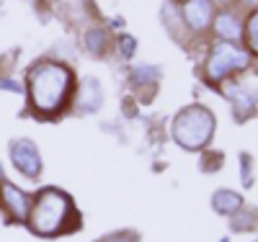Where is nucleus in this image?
<instances>
[{"instance_id": "f257e3e1", "label": "nucleus", "mask_w": 258, "mask_h": 242, "mask_svg": "<svg viewBox=\"0 0 258 242\" xmlns=\"http://www.w3.org/2000/svg\"><path fill=\"white\" fill-rule=\"evenodd\" d=\"M73 88L70 70L59 62H41L29 72V98L39 114H57Z\"/></svg>"}, {"instance_id": "f03ea898", "label": "nucleus", "mask_w": 258, "mask_h": 242, "mask_svg": "<svg viewBox=\"0 0 258 242\" xmlns=\"http://www.w3.org/2000/svg\"><path fill=\"white\" fill-rule=\"evenodd\" d=\"M70 211H73V204L68 196L62 191L47 188L36 196V201L31 206L29 224L36 234H57L64 229V222H68Z\"/></svg>"}, {"instance_id": "7ed1b4c3", "label": "nucleus", "mask_w": 258, "mask_h": 242, "mask_svg": "<svg viewBox=\"0 0 258 242\" xmlns=\"http://www.w3.org/2000/svg\"><path fill=\"white\" fill-rule=\"evenodd\" d=\"M212 131H214V119L202 106L186 108V111H181L178 119L173 121V137H176V142L188 147V149L204 147L212 139Z\"/></svg>"}, {"instance_id": "20e7f679", "label": "nucleus", "mask_w": 258, "mask_h": 242, "mask_svg": "<svg viewBox=\"0 0 258 242\" xmlns=\"http://www.w3.org/2000/svg\"><path fill=\"white\" fill-rule=\"evenodd\" d=\"M248 64V57L245 52H240L238 47H232V44H217L207 62V75L212 80H220L222 75H227L230 70L235 67H245Z\"/></svg>"}, {"instance_id": "39448f33", "label": "nucleus", "mask_w": 258, "mask_h": 242, "mask_svg": "<svg viewBox=\"0 0 258 242\" xmlns=\"http://www.w3.org/2000/svg\"><path fill=\"white\" fill-rule=\"evenodd\" d=\"M11 157H13V165L24 173V175H36V173L41 170L39 152H36V147H34L29 139H18V142L11 147Z\"/></svg>"}, {"instance_id": "423d86ee", "label": "nucleus", "mask_w": 258, "mask_h": 242, "mask_svg": "<svg viewBox=\"0 0 258 242\" xmlns=\"http://www.w3.org/2000/svg\"><path fill=\"white\" fill-rule=\"evenodd\" d=\"M0 199H3L6 209L16 216V219H26L29 216V196L24 191H18L16 186L0 183Z\"/></svg>"}, {"instance_id": "0eeeda50", "label": "nucleus", "mask_w": 258, "mask_h": 242, "mask_svg": "<svg viewBox=\"0 0 258 242\" xmlns=\"http://www.w3.org/2000/svg\"><path fill=\"white\" fill-rule=\"evenodd\" d=\"M183 16H186L191 29H204L209 24V18H212L209 0H188L186 8H183Z\"/></svg>"}, {"instance_id": "6e6552de", "label": "nucleus", "mask_w": 258, "mask_h": 242, "mask_svg": "<svg viewBox=\"0 0 258 242\" xmlns=\"http://www.w3.org/2000/svg\"><path fill=\"white\" fill-rule=\"evenodd\" d=\"M214 209L217 211H225V214H232L240 209V196L232 193V191H220L214 193Z\"/></svg>"}, {"instance_id": "1a4fd4ad", "label": "nucleus", "mask_w": 258, "mask_h": 242, "mask_svg": "<svg viewBox=\"0 0 258 242\" xmlns=\"http://www.w3.org/2000/svg\"><path fill=\"white\" fill-rule=\"evenodd\" d=\"M217 31H220V36H225V39H238V36H240V21H238V16L222 13V16L217 18Z\"/></svg>"}, {"instance_id": "9d476101", "label": "nucleus", "mask_w": 258, "mask_h": 242, "mask_svg": "<svg viewBox=\"0 0 258 242\" xmlns=\"http://www.w3.org/2000/svg\"><path fill=\"white\" fill-rule=\"evenodd\" d=\"M101 103V88L98 83L88 80L83 85V96H80V108H85V111H91V108H98Z\"/></svg>"}, {"instance_id": "9b49d317", "label": "nucleus", "mask_w": 258, "mask_h": 242, "mask_svg": "<svg viewBox=\"0 0 258 242\" xmlns=\"http://www.w3.org/2000/svg\"><path fill=\"white\" fill-rule=\"evenodd\" d=\"M106 41H109V36H106L101 29L88 31V39H85V44H88V49H93V52H103V49H106Z\"/></svg>"}, {"instance_id": "f8f14e48", "label": "nucleus", "mask_w": 258, "mask_h": 242, "mask_svg": "<svg viewBox=\"0 0 258 242\" xmlns=\"http://www.w3.org/2000/svg\"><path fill=\"white\" fill-rule=\"evenodd\" d=\"M248 44H250L253 52H258V11L248 21Z\"/></svg>"}, {"instance_id": "ddd939ff", "label": "nucleus", "mask_w": 258, "mask_h": 242, "mask_svg": "<svg viewBox=\"0 0 258 242\" xmlns=\"http://www.w3.org/2000/svg\"><path fill=\"white\" fill-rule=\"evenodd\" d=\"M103 242H135V234L132 232H121V234H114V237H106Z\"/></svg>"}, {"instance_id": "4468645a", "label": "nucleus", "mask_w": 258, "mask_h": 242, "mask_svg": "<svg viewBox=\"0 0 258 242\" xmlns=\"http://www.w3.org/2000/svg\"><path fill=\"white\" fill-rule=\"evenodd\" d=\"M121 49H124V54L132 52V39H121Z\"/></svg>"}, {"instance_id": "2eb2a0df", "label": "nucleus", "mask_w": 258, "mask_h": 242, "mask_svg": "<svg viewBox=\"0 0 258 242\" xmlns=\"http://www.w3.org/2000/svg\"><path fill=\"white\" fill-rule=\"evenodd\" d=\"M245 3H248V6H255V3H258V0H245Z\"/></svg>"}]
</instances>
